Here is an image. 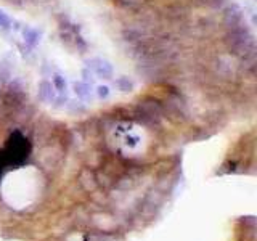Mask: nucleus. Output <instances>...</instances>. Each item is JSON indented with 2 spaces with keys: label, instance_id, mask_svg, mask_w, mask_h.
<instances>
[{
  "label": "nucleus",
  "instance_id": "nucleus-1",
  "mask_svg": "<svg viewBox=\"0 0 257 241\" xmlns=\"http://www.w3.org/2000/svg\"><path fill=\"white\" fill-rule=\"evenodd\" d=\"M223 43H225L227 50L233 53L235 57H238L241 61L251 57H256L254 36L246 23L235 27V29L227 31L225 37H223Z\"/></svg>",
  "mask_w": 257,
  "mask_h": 241
},
{
  "label": "nucleus",
  "instance_id": "nucleus-2",
  "mask_svg": "<svg viewBox=\"0 0 257 241\" xmlns=\"http://www.w3.org/2000/svg\"><path fill=\"white\" fill-rule=\"evenodd\" d=\"M244 13L241 7H238L237 3H232V5H227L222 12V24L227 27V31L235 29V27L244 24Z\"/></svg>",
  "mask_w": 257,
  "mask_h": 241
},
{
  "label": "nucleus",
  "instance_id": "nucleus-3",
  "mask_svg": "<svg viewBox=\"0 0 257 241\" xmlns=\"http://www.w3.org/2000/svg\"><path fill=\"white\" fill-rule=\"evenodd\" d=\"M87 68H89L92 73H95L100 79H111L113 78V66L109 64V61L101 58H92L87 61Z\"/></svg>",
  "mask_w": 257,
  "mask_h": 241
},
{
  "label": "nucleus",
  "instance_id": "nucleus-4",
  "mask_svg": "<svg viewBox=\"0 0 257 241\" xmlns=\"http://www.w3.org/2000/svg\"><path fill=\"white\" fill-rule=\"evenodd\" d=\"M37 97L42 103H52L55 100V94H53V85L48 80H42L39 82V87H37Z\"/></svg>",
  "mask_w": 257,
  "mask_h": 241
},
{
  "label": "nucleus",
  "instance_id": "nucleus-5",
  "mask_svg": "<svg viewBox=\"0 0 257 241\" xmlns=\"http://www.w3.org/2000/svg\"><path fill=\"white\" fill-rule=\"evenodd\" d=\"M119 8L125 10V12H132V13H138L141 8L145 7L146 0H114Z\"/></svg>",
  "mask_w": 257,
  "mask_h": 241
},
{
  "label": "nucleus",
  "instance_id": "nucleus-6",
  "mask_svg": "<svg viewBox=\"0 0 257 241\" xmlns=\"http://www.w3.org/2000/svg\"><path fill=\"white\" fill-rule=\"evenodd\" d=\"M21 34H23V39L29 47H36L40 42V32L37 29H32L29 26H24L21 29Z\"/></svg>",
  "mask_w": 257,
  "mask_h": 241
},
{
  "label": "nucleus",
  "instance_id": "nucleus-7",
  "mask_svg": "<svg viewBox=\"0 0 257 241\" xmlns=\"http://www.w3.org/2000/svg\"><path fill=\"white\" fill-rule=\"evenodd\" d=\"M73 89H74V94L79 98H89L92 94V87L87 82H74Z\"/></svg>",
  "mask_w": 257,
  "mask_h": 241
},
{
  "label": "nucleus",
  "instance_id": "nucleus-8",
  "mask_svg": "<svg viewBox=\"0 0 257 241\" xmlns=\"http://www.w3.org/2000/svg\"><path fill=\"white\" fill-rule=\"evenodd\" d=\"M114 85H116L121 92H132L134 90V80L129 79L127 76L118 78L116 80H114Z\"/></svg>",
  "mask_w": 257,
  "mask_h": 241
},
{
  "label": "nucleus",
  "instance_id": "nucleus-9",
  "mask_svg": "<svg viewBox=\"0 0 257 241\" xmlns=\"http://www.w3.org/2000/svg\"><path fill=\"white\" fill-rule=\"evenodd\" d=\"M53 89H57L61 95H66L68 85H66V79L61 74H55L53 76Z\"/></svg>",
  "mask_w": 257,
  "mask_h": 241
},
{
  "label": "nucleus",
  "instance_id": "nucleus-10",
  "mask_svg": "<svg viewBox=\"0 0 257 241\" xmlns=\"http://www.w3.org/2000/svg\"><path fill=\"white\" fill-rule=\"evenodd\" d=\"M12 26H13L12 18H10V16L5 13V12H2V10H0V31H8Z\"/></svg>",
  "mask_w": 257,
  "mask_h": 241
},
{
  "label": "nucleus",
  "instance_id": "nucleus-11",
  "mask_svg": "<svg viewBox=\"0 0 257 241\" xmlns=\"http://www.w3.org/2000/svg\"><path fill=\"white\" fill-rule=\"evenodd\" d=\"M97 95L100 100H106V98L109 97V87L106 85H98L97 87Z\"/></svg>",
  "mask_w": 257,
  "mask_h": 241
},
{
  "label": "nucleus",
  "instance_id": "nucleus-12",
  "mask_svg": "<svg viewBox=\"0 0 257 241\" xmlns=\"http://www.w3.org/2000/svg\"><path fill=\"white\" fill-rule=\"evenodd\" d=\"M82 76H84V80L87 82V84L94 80V73H92V71H90L89 68H85L84 71H82Z\"/></svg>",
  "mask_w": 257,
  "mask_h": 241
},
{
  "label": "nucleus",
  "instance_id": "nucleus-13",
  "mask_svg": "<svg viewBox=\"0 0 257 241\" xmlns=\"http://www.w3.org/2000/svg\"><path fill=\"white\" fill-rule=\"evenodd\" d=\"M203 2H204V3H206V0H203Z\"/></svg>",
  "mask_w": 257,
  "mask_h": 241
}]
</instances>
